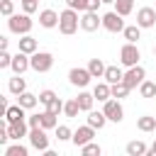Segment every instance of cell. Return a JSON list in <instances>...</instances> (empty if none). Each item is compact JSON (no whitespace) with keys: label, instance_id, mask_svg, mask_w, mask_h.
I'll return each instance as SVG.
<instances>
[{"label":"cell","instance_id":"6da1fadb","mask_svg":"<svg viewBox=\"0 0 156 156\" xmlns=\"http://www.w3.org/2000/svg\"><path fill=\"white\" fill-rule=\"evenodd\" d=\"M78 24H80L78 10L68 7V10H63V12H61V17H58V32H61V34H66V37H68V34H76Z\"/></svg>","mask_w":156,"mask_h":156},{"label":"cell","instance_id":"7a4b0ae2","mask_svg":"<svg viewBox=\"0 0 156 156\" xmlns=\"http://www.w3.org/2000/svg\"><path fill=\"white\" fill-rule=\"evenodd\" d=\"M7 29L10 32H15V34H29V29H32V20H29V15L27 12H22V15H10L7 17Z\"/></svg>","mask_w":156,"mask_h":156},{"label":"cell","instance_id":"3957f363","mask_svg":"<svg viewBox=\"0 0 156 156\" xmlns=\"http://www.w3.org/2000/svg\"><path fill=\"white\" fill-rule=\"evenodd\" d=\"M29 63H32V68H34L37 73H46V71H51V66H54V56H51L49 51H34V54L29 56Z\"/></svg>","mask_w":156,"mask_h":156},{"label":"cell","instance_id":"277c9868","mask_svg":"<svg viewBox=\"0 0 156 156\" xmlns=\"http://www.w3.org/2000/svg\"><path fill=\"white\" fill-rule=\"evenodd\" d=\"M139 58H141V54H139V49H136V44H132V41H127L122 49H119V61L127 66V68H132V66H136L139 63Z\"/></svg>","mask_w":156,"mask_h":156},{"label":"cell","instance_id":"5b68a950","mask_svg":"<svg viewBox=\"0 0 156 156\" xmlns=\"http://www.w3.org/2000/svg\"><path fill=\"white\" fill-rule=\"evenodd\" d=\"M102 27L107 29V32H122L124 29V20H122V15L117 12V10H112V12H105L102 15Z\"/></svg>","mask_w":156,"mask_h":156},{"label":"cell","instance_id":"8992f818","mask_svg":"<svg viewBox=\"0 0 156 156\" xmlns=\"http://www.w3.org/2000/svg\"><path fill=\"white\" fill-rule=\"evenodd\" d=\"M144 78H146V71L136 63V66H132V68L124 73L122 83H124V85H129V88H136V85H141V83H144Z\"/></svg>","mask_w":156,"mask_h":156},{"label":"cell","instance_id":"52a82bcc","mask_svg":"<svg viewBox=\"0 0 156 156\" xmlns=\"http://www.w3.org/2000/svg\"><path fill=\"white\" fill-rule=\"evenodd\" d=\"M102 112H105V117L110 119V122H122V117H124V110H122V105H119V100H105V107H102Z\"/></svg>","mask_w":156,"mask_h":156},{"label":"cell","instance_id":"ba28073f","mask_svg":"<svg viewBox=\"0 0 156 156\" xmlns=\"http://www.w3.org/2000/svg\"><path fill=\"white\" fill-rule=\"evenodd\" d=\"M29 141H32V146L39 149V151H46V149H49V136H46L44 127H32V129H29Z\"/></svg>","mask_w":156,"mask_h":156},{"label":"cell","instance_id":"9c48e42d","mask_svg":"<svg viewBox=\"0 0 156 156\" xmlns=\"http://www.w3.org/2000/svg\"><path fill=\"white\" fill-rule=\"evenodd\" d=\"M90 71L88 68H71L68 71V80H71V85H76V88H85L88 83H90Z\"/></svg>","mask_w":156,"mask_h":156},{"label":"cell","instance_id":"30bf717a","mask_svg":"<svg viewBox=\"0 0 156 156\" xmlns=\"http://www.w3.org/2000/svg\"><path fill=\"white\" fill-rule=\"evenodd\" d=\"M136 24H139L141 29L154 27V24H156V10H154V7H141V10L136 12Z\"/></svg>","mask_w":156,"mask_h":156},{"label":"cell","instance_id":"8fae6325","mask_svg":"<svg viewBox=\"0 0 156 156\" xmlns=\"http://www.w3.org/2000/svg\"><path fill=\"white\" fill-rule=\"evenodd\" d=\"M93 136H95V127H90V124H85V127H78L76 132H73V144L76 146H83V144H88V141H93Z\"/></svg>","mask_w":156,"mask_h":156},{"label":"cell","instance_id":"7c38bea8","mask_svg":"<svg viewBox=\"0 0 156 156\" xmlns=\"http://www.w3.org/2000/svg\"><path fill=\"white\" fill-rule=\"evenodd\" d=\"M100 24H102V17H98V12H93V10H85V15L80 17V29H85V32H95Z\"/></svg>","mask_w":156,"mask_h":156},{"label":"cell","instance_id":"4fadbf2b","mask_svg":"<svg viewBox=\"0 0 156 156\" xmlns=\"http://www.w3.org/2000/svg\"><path fill=\"white\" fill-rule=\"evenodd\" d=\"M10 68H12L15 73H24L27 68H32V63H29V54H24V51H17V54L12 56V63H10Z\"/></svg>","mask_w":156,"mask_h":156},{"label":"cell","instance_id":"5bb4252c","mask_svg":"<svg viewBox=\"0 0 156 156\" xmlns=\"http://www.w3.org/2000/svg\"><path fill=\"white\" fill-rule=\"evenodd\" d=\"M27 127H29V124H27L24 119H20V122H7L10 139H17V141H20L22 136H29V134H27Z\"/></svg>","mask_w":156,"mask_h":156},{"label":"cell","instance_id":"9a60e30c","mask_svg":"<svg viewBox=\"0 0 156 156\" xmlns=\"http://www.w3.org/2000/svg\"><path fill=\"white\" fill-rule=\"evenodd\" d=\"M58 17H61V15H56L54 10H41V12H39V24L46 27V29H51V27L58 24Z\"/></svg>","mask_w":156,"mask_h":156},{"label":"cell","instance_id":"2e32d148","mask_svg":"<svg viewBox=\"0 0 156 156\" xmlns=\"http://www.w3.org/2000/svg\"><path fill=\"white\" fill-rule=\"evenodd\" d=\"M93 95H95V100H100V102H105V100H110L112 98V85L105 80V83H98L95 85V90H93Z\"/></svg>","mask_w":156,"mask_h":156},{"label":"cell","instance_id":"e0dca14e","mask_svg":"<svg viewBox=\"0 0 156 156\" xmlns=\"http://www.w3.org/2000/svg\"><path fill=\"white\" fill-rule=\"evenodd\" d=\"M24 112H27V110H24L20 102H17V105H10V107H7V112H5V119H7V122H20V119H24V117H27Z\"/></svg>","mask_w":156,"mask_h":156},{"label":"cell","instance_id":"ac0fdd59","mask_svg":"<svg viewBox=\"0 0 156 156\" xmlns=\"http://www.w3.org/2000/svg\"><path fill=\"white\" fill-rule=\"evenodd\" d=\"M110 85H115V83H122V78H124V73H122V68H117V66H107L105 68V76H102Z\"/></svg>","mask_w":156,"mask_h":156},{"label":"cell","instance_id":"d6986e66","mask_svg":"<svg viewBox=\"0 0 156 156\" xmlns=\"http://www.w3.org/2000/svg\"><path fill=\"white\" fill-rule=\"evenodd\" d=\"M17 102H20L24 110H34V107H37V102H39V95H32V93H27V90H24V93H20V95H17Z\"/></svg>","mask_w":156,"mask_h":156},{"label":"cell","instance_id":"ffe728a7","mask_svg":"<svg viewBox=\"0 0 156 156\" xmlns=\"http://www.w3.org/2000/svg\"><path fill=\"white\" fill-rule=\"evenodd\" d=\"M17 46H20V51H24V54H29V56H32V54L37 51V39H34V37H29V34H22V39H20V44H17Z\"/></svg>","mask_w":156,"mask_h":156},{"label":"cell","instance_id":"44dd1931","mask_svg":"<svg viewBox=\"0 0 156 156\" xmlns=\"http://www.w3.org/2000/svg\"><path fill=\"white\" fill-rule=\"evenodd\" d=\"M7 88H10V93H15V95L24 93V90H27V83H24L22 73H15V78H10V83H7Z\"/></svg>","mask_w":156,"mask_h":156},{"label":"cell","instance_id":"7402d4cb","mask_svg":"<svg viewBox=\"0 0 156 156\" xmlns=\"http://www.w3.org/2000/svg\"><path fill=\"white\" fill-rule=\"evenodd\" d=\"M105 68H107V66H105L100 58H90V61H88V71H90L93 78H102V76H105Z\"/></svg>","mask_w":156,"mask_h":156},{"label":"cell","instance_id":"603a6c76","mask_svg":"<svg viewBox=\"0 0 156 156\" xmlns=\"http://www.w3.org/2000/svg\"><path fill=\"white\" fill-rule=\"evenodd\" d=\"M105 122H107L105 112H95V110H90V112H88V124H90V127L102 129V127H105Z\"/></svg>","mask_w":156,"mask_h":156},{"label":"cell","instance_id":"cb8c5ba5","mask_svg":"<svg viewBox=\"0 0 156 156\" xmlns=\"http://www.w3.org/2000/svg\"><path fill=\"white\" fill-rule=\"evenodd\" d=\"M122 34H124V39H127V41H132V44H136V41L141 39V27H139V24H132V27H124V29H122Z\"/></svg>","mask_w":156,"mask_h":156},{"label":"cell","instance_id":"d4e9b609","mask_svg":"<svg viewBox=\"0 0 156 156\" xmlns=\"http://www.w3.org/2000/svg\"><path fill=\"white\" fill-rule=\"evenodd\" d=\"M76 100H78V105H80L83 112H90V110H93V102H95V95H93V93H78Z\"/></svg>","mask_w":156,"mask_h":156},{"label":"cell","instance_id":"484cf974","mask_svg":"<svg viewBox=\"0 0 156 156\" xmlns=\"http://www.w3.org/2000/svg\"><path fill=\"white\" fill-rule=\"evenodd\" d=\"M136 127H139L141 132H156V117L144 115V117H139V119H136Z\"/></svg>","mask_w":156,"mask_h":156},{"label":"cell","instance_id":"4316f807","mask_svg":"<svg viewBox=\"0 0 156 156\" xmlns=\"http://www.w3.org/2000/svg\"><path fill=\"white\" fill-rule=\"evenodd\" d=\"M56 117H58V115H54L51 110H44V112H41V127H44V129H56V127H58Z\"/></svg>","mask_w":156,"mask_h":156},{"label":"cell","instance_id":"83f0119b","mask_svg":"<svg viewBox=\"0 0 156 156\" xmlns=\"http://www.w3.org/2000/svg\"><path fill=\"white\" fill-rule=\"evenodd\" d=\"M115 10H117L122 17H127V15H132V10H134V0H115Z\"/></svg>","mask_w":156,"mask_h":156},{"label":"cell","instance_id":"f1b7e54d","mask_svg":"<svg viewBox=\"0 0 156 156\" xmlns=\"http://www.w3.org/2000/svg\"><path fill=\"white\" fill-rule=\"evenodd\" d=\"M78 112H83V110H80V105H78L76 98L68 100V102H63V115L66 117H78Z\"/></svg>","mask_w":156,"mask_h":156},{"label":"cell","instance_id":"f546056e","mask_svg":"<svg viewBox=\"0 0 156 156\" xmlns=\"http://www.w3.org/2000/svg\"><path fill=\"white\" fill-rule=\"evenodd\" d=\"M149 149H146V144L144 141H129L127 144V154L129 156H141V154H146Z\"/></svg>","mask_w":156,"mask_h":156},{"label":"cell","instance_id":"4dcf8cb0","mask_svg":"<svg viewBox=\"0 0 156 156\" xmlns=\"http://www.w3.org/2000/svg\"><path fill=\"white\" fill-rule=\"evenodd\" d=\"M139 95H141V98H156V83L144 80V83L139 85Z\"/></svg>","mask_w":156,"mask_h":156},{"label":"cell","instance_id":"1f68e13d","mask_svg":"<svg viewBox=\"0 0 156 156\" xmlns=\"http://www.w3.org/2000/svg\"><path fill=\"white\" fill-rule=\"evenodd\" d=\"M129 85H124V83H115L112 85V98H117V100H122V98H127L129 95Z\"/></svg>","mask_w":156,"mask_h":156},{"label":"cell","instance_id":"d6a6232c","mask_svg":"<svg viewBox=\"0 0 156 156\" xmlns=\"http://www.w3.org/2000/svg\"><path fill=\"white\" fill-rule=\"evenodd\" d=\"M80 151H83V156H100V154H102V149H100L98 144H93V141L83 144V146H80Z\"/></svg>","mask_w":156,"mask_h":156},{"label":"cell","instance_id":"836d02e7","mask_svg":"<svg viewBox=\"0 0 156 156\" xmlns=\"http://www.w3.org/2000/svg\"><path fill=\"white\" fill-rule=\"evenodd\" d=\"M56 139H58V141H68V139H73V132H71L66 124H58V127H56Z\"/></svg>","mask_w":156,"mask_h":156},{"label":"cell","instance_id":"e575fe53","mask_svg":"<svg viewBox=\"0 0 156 156\" xmlns=\"http://www.w3.org/2000/svg\"><path fill=\"white\" fill-rule=\"evenodd\" d=\"M5 156H27V149L22 144H15V146H7L5 149Z\"/></svg>","mask_w":156,"mask_h":156},{"label":"cell","instance_id":"d590c367","mask_svg":"<svg viewBox=\"0 0 156 156\" xmlns=\"http://www.w3.org/2000/svg\"><path fill=\"white\" fill-rule=\"evenodd\" d=\"M0 12H2L5 17L15 15V2H12V0H0Z\"/></svg>","mask_w":156,"mask_h":156},{"label":"cell","instance_id":"8d00e7d4","mask_svg":"<svg viewBox=\"0 0 156 156\" xmlns=\"http://www.w3.org/2000/svg\"><path fill=\"white\" fill-rule=\"evenodd\" d=\"M66 5L73 7V10H78V12H85L88 10V0H66Z\"/></svg>","mask_w":156,"mask_h":156},{"label":"cell","instance_id":"74e56055","mask_svg":"<svg viewBox=\"0 0 156 156\" xmlns=\"http://www.w3.org/2000/svg\"><path fill=\"white\" fill-rule=\"evenodd\" d=\"M54 98H56L54 90H41V93H39V102H41V105H49Z\"/></svg>","mask_w":156,"mask_h":156},{"label":"cell","instance_id":"f35d334b","mask_svg":"<svg viewBox=\"0 0 156 156\" xmlns=\"http://www.w3.org/2000/svg\"><path fill=\"white\" fill-rule=\"evenodd\" d=\"M46 110H51L54 115H58V112H63V102H61L58 98H54V100H51V102L46 105Z\"/></svg>","mask_w":156,"mask_h":156},{"label":"cell","instance_id":"ab89813d","mask_svg":"<svg viewBox=\"0 0 156 156\" xmlns=\"http://www.w3.org/2000/svg\"><path fill=\"white\" fill-rule=\"evenodd\" d=\"M37 7H39V2H37V0H22V10H24L27 15H32Z\"/></svg>","mask_w":156,"mask_h":156},{"label":"cell","instance_id":"60d3db41","mask_svg":"<svg viewBox=\"0 0 156 156\" xmlns=\"http://www.w3.org/2000/svg\"><path fill=\"white\" fill-rule=\"evenodd\" d=\"M10 63H12V56L7 54V49H2L0 51V68H7Z\"/></svg>","mask_w":156,"mask_h":156},{"label":"cell","instance_id":"b9f144b4","mask_svg":"<svg viewBox=\"0 0 156 156\" xmlns=\"http://www.w3.org/2000/svg\"><path fill=\"white\" fill-rule=\"evenodd\" d=\"M27 124H29V129H32V127H41V112H39V115H29V117H27Z\"/></svg>","mask_w":156,"mask_h":156},{"label":"cell","instance_id":"7bdbcfd3","mask_svg":"<svg viewBox=\"0 0 156 156\" xmlns=\"http://www.w3.org/2000/svg\"><path fill=\"white\" fill-rule=\"evenodd\" d=\"M100 5H102V0H88V10H93V12H98Z\"/></svg>","mask_w":156,"mask_h":156},{"label":"cell","instance_id":"ee69618b","mask_svg":"<svg viewBox=\"0 0 156 156\" xmlns=\"http://www.w3.org/2000/svg\"><path fill=\"white\" fill-rule=\"evenodd\" d=\"M149 154H154V156H156V141H154V146L149 149Z\"/></svg>","mask_w":156,"mask_h":156},{"label":"cell","instance_id":"f6af8a7d","mask_svg":"<svg viewBox=\"0 0 156 156\" xmlns=\"http://www.w3.org/2000/svg\"><path fill=\"white\" fill-rule=\"evenodd\" d=\"M102 2H105V5H115V0H102Z\"/></svg>","mask_w":156,"mask_h":156},{"label":"cell","instance_id":"bcb514c9","mask_svg":"<svg viewBox=\"0 0 156 156\" xmlns=\"http://www.w3.org/2000/svg\"><path fill=\"white\" fill-rule=\"evenodd\" d=\"M154 56H156V46H154Z\"/></svg>","mask_w":156,"mask_h":156}]
</instances>
